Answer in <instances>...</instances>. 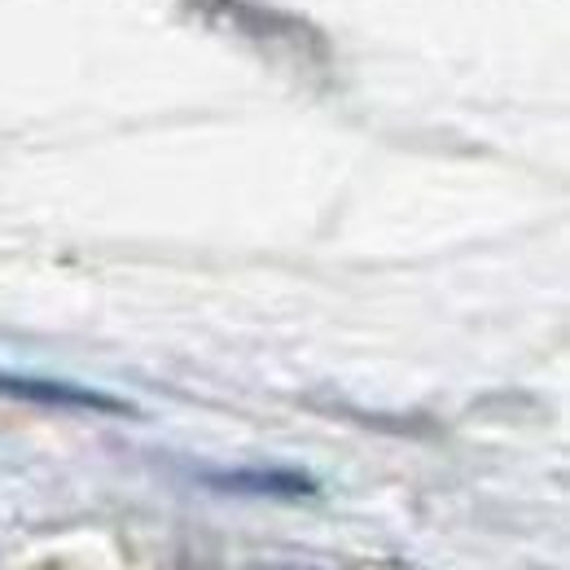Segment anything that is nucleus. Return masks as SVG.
Here are the masks:
<instances>
[{
  "mask_svg": "<svg viewBox=\"0 0 570 570\" xmlns=\"http://www.w3.org/2000/svg\"><path fill=\"white\" fill-rule=\"evenodd\" d=\"M189 9L198 13V22H207L224 36H237L246 45H255L259 53H273L298 67H325L330 62V40L321 27H312L298 13H285L277 4H259V0H189Z\"/></svg>",
  "mask_w": 570,
  "mask_h": 570,
  "instance_id": "f257e3e1",
  "label": "nucleus"
},
{
  "mask_svg": "<svg viewBox=\"0 0 570 570\" xmlns=\"http://www.w3.org/2000/svg\"><path fill=\"white\" fill-rule=\"evenodd\" d=\"M215 492H237V497H316V479L303 470H212L207 474Z\"/></svg>",
  "mask_w": 570,
  "mask_h": 570,
  "instance_id": "7ed1b4c3",
  "label": "nucleus"
},
{
  "mask_svg": "<svg viewBox=\"0 0 570 570\" xmlns=\"http://www.w3.org/2000/svg\"><path fill=\"white\" fill-rule=\"evenodd\" d=\"M0 395L40 404V409H62V413H101V417H137V409L119 395L79 386L67 377H40V373H9L0 368Z\"/></svg>",
  "mask_w": 570,
  "mask_h": 570,
  "instance_id": "f03ea898",
  "label": "nucleus"
}]
</instances>
